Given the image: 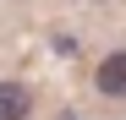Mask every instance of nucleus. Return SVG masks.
Listing matches in <instances>:
<instances>
[{"label":"nucleus","instance_id":"obj_1","mask_svg":"<svg viewBox=\"0 0 126 120\" xmlns=\"http://www.w3.org/2000/svg\"><path fill=\"white\" fill-rule=\"evenodd\" d=\"M93 87L104 98H126V49H110L99 60V71H93Z\"/></svg>","mask_w":126,"mask_h":120},{"label":"nucleus","instance_id":"obj_2","mask_svg":"<svg viewBox=\"0 0 126 120\" xmlns=\"http://www.w3.org/2000/svg\"><path fill=\"white\" fill-rule=\"evenodd\" d=\"M33 115V87L28 82H0V120H28Z\"/></svg>","mask_w":126,"mask_h":120}]
</instances>
